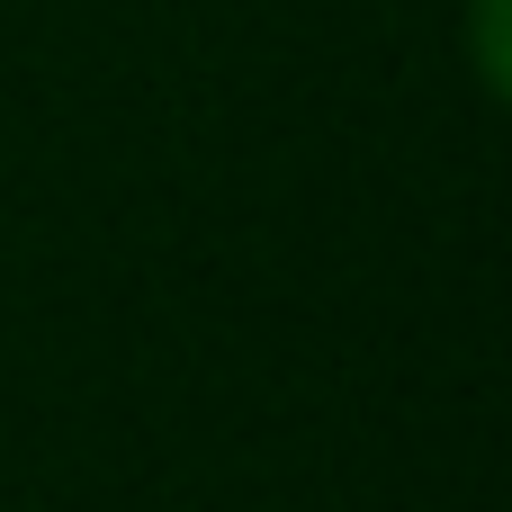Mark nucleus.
I'll list each match as a JSON object with an SVG mask.
<instances>
[{"label":"nucleus","mask_w":512,"mask_h":512,"mask_svg":"<svg viewBox=\"0 0 512 512\" xmlns=\"http://www.w3.org/2000/svg\"><path fill=\"white\" fill-rule=\"evenodd\" d=\"M477 81L504 90V0H477Z\"/></svg>","instance_id":"f257e3e1"}]
</instances>
